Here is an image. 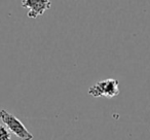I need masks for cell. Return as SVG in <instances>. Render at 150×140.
<instances>
[{
	"label": "cell",
	"mask_w": 150,
	"mask_h": 140,
	"mask_svg": "<svg viewBox=\"0 0 150 140\" xmlns=\"http://www.w3.org/2000/svg\"><path fill=\"white\" fill-rule=\"evenodd\" d=\"M0 140H11V134L4 125L0 124Z\"/></svg>",
	"instance_id": "4"
},
{
	"label": "cell",
	"mask_w": 150,
	"mask_h": 140,
	"mask_svg": "<svg viewBox=\"0 0 150 140\" xmlns=\"http://www.w3.org/2000/svg\"><path fill=\"white\" fill-rule=\"evenodd\" d=\"M0 119L3 123V125L6 127L11 133L16 135L20 140H32L33 135L29 130L26 128V126L11 113L7 112L5 109L0 110Z\"/></svg>",
	"instance_id": "1"
},
{
	"label": "cell",
	"mask_w": 150,
	"mask_h": 140,
	"mask_svg": "<svg viewBox=\"0 0 150 140\" xmlns=\"http://www.w3.org/2000/svg\"><path fill=\"white\" fill-rule=\"evenodd\" d=\"M22 6L28 9L27 16L30 19H37L42 16L52 6V1L50 0H24L22 1Z\"/></svg>",
	"instance_id": "3"
},
{
	"label": "cell",
	"mask_w": 150,
	"mask_h": 140,
	"mask_svg": "<svg viewBox=\"0 0 150 140\" xmlns=\"http://www.w3.org/2000/svg\"><path fill=\"white\" fill-rule=\"evenodd\" d=\"M88 94L95 98H98V97L113 98L119 94V82L114 78L100 80L96 85L91 87L88 90Z\"/></svg>",
	"instance_id": "2"
}]
</instances>
